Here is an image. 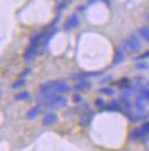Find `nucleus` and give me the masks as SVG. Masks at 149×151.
Listing matches in <instances>:
<instances>
[{"label": "nucleus", "mask_w": 149, "mask_h": 151, "mask_svg": "<svg viewBox=\"0 0 149 151\" xmlns=\"http://www.w3.org/2000/svg\"><path fill=\"white\" fill-rule=\"evenodd\" d=\"M24 84H25V81H24V80H20V81H16L15 83H13L12 88H13V89H18V88L23 86Z\"/></svg>", "instance_id": "17"}, {"label": "nucleus", "mask_w": 149, "mask_h": 151, "mask_svg": "<svg viewBox=\"0 0 149 151\" xmlns=\"http://www.w3.org/2000/svg\"><path fill=\"white\" fill-rule=\"evenodd\" d=\"M73 100H74L75 102H81L82 101V97L80 94H74L73 96Z\"/></svg>", "instance_id": "21"}, {"label": "nucleus", "mask_w": 149, "mask_h": 151, "mask_svg": "<svg viewBox=\"0 0 149 151\" xmlns=\"http://www.w3.org/2000/svg\"><path fill=\"white\" fill-rule=\"evenodd\" d=\"M123 47L127 51H139L141 45H140V41L135 35H130L129 38L123 42Z\"/></svg>", "instance_id": "2"}, {"label": "nucleus", "mask_w": 149, "mask_h": 151, "mask_svg": "<svg viewBox=\"0 0 149 151\" xmlns=\"http://www.w3.org/2000/svg\"><path fill=\"white\" fill-rule=\"evenodd\" d=\"M90 88H91V83H90L89 81H87V80H80L74 85V89L76 91H84L90 89Z\"/></svg>", "instance_id": "7"}, {"label": "nucleus", "mask_w": 149, "mask_h": 151, "mask_svg": "<svg viewBox=\"0 0 149 151\" xmlns=\"http://www.w3.org/2000/svg\"><path fill=\"white\" fill-rule=\"evenodd\" d=\"M140 129H141L142 133H143L145 135H147V134L149 133V122H148V123H145Z\"/></svg>", "instance_id": "18"}, {"label": "nucleus", "mask_w": 149, "mask_h": 151, "mask_svg": "<svg viewBox=\"0 0 149 151\" xmlns=\"http://www.w3.org/2000/svg\"><path fill=\"white\" fill-rule=\"evenodd\" d=\"M66 106H67V99L64 98V97H60V96L57 94L56 97H54L52 99H50L49 102H48L45 107L57 110V109H61V108H64V107H66Z\"/></svg>", "instance_id": "3"}, {"label": "nucleus", "mask_w": 149, "mask_h": 151, "mask_svg": "<svg viewBox=\"0 0 149 151\" xmlns=\"http://www.w3.org/2000/svg\"><path fill=\"white\" fill-rule=\"evenodd\" d=\"M63 1H72V0H63Z\"/></svg>", "instance_id": "24"}, {"label": "nucleus", "mask_w": 149, "mask_h": 151, "mask_svg": "<svg viewBox=\"0 0 149 151\" xmlns=\"http://www.w3.org/2000/svg\"><path fill=\"white\" fill-rule=\"evenodd\" d=\"M135 66H137V68H140V69H145V68H148V65H147L146 63H139V64H137Z\"/></svg>", "instance_id": "19"}, {"label": "nucleus", "mask_w": 149, "mask_h": 151, "mask_svg": "<svg viewBox=\"0 0 149 151\" xmlns=\"http://www.w3.org/2000/svg\"><path fill=\"white\" fill-rule=\"evenodd\" d=\"M142 136H145V134L142 133V131L140 129H134L130 133V139L131 140H139V139H141Z\"/></svg>", "instance_id": "11"}, {"label": "nucleus", "mask_w": 149, "mask_h": 151, "mask_svg": "<svg viewBox=\"0 0 149 151\" xmlns=\"http://www.w3.org/2000/svg\"><path fill=\"white\" fill-rule=\"evenodd\" d=\"M141 94H142V97H143V98L149 101V90H142Z\"/></svg>", "instance_id": "20"}, {"label": "nucleus", "mask_w": 149, "mask_h": 151, "mask_svg": "<svg viewBox=\"0 0 149 151\" xmlns=\"http://www.w3.org/2000/svg\"><path fill=\"white\" fill-rule=\"evenodd\" d=\"M79 22H80V19H79V16L74 14V15H72L68 19H67L65 24H64V27H65V30H73L75 29L77 25H79Z\"/></svg>", "instance_id": "4"}, {"label": "nucleus", "mask_w": 149, "mask_h": 151, "mask_svg": "<svg viewBox=\"0 0 149 151\" xmlns=\"http://www.w3.org/2000/svg\"><path fill=\"white\" fill-rule=\"evenodd\" d=\"M38 47L39 45H30V47L26 49V51L24 53V60L25 61H31L38 52Z\"/></svg>", "instance_id": "5"}, {"label": "nucleus", "mask_w": 149, "mask_h": 151, "mask_svg": "<svg viewBox=\"0 0 149 151\" xmlns=\"http://www.w3.org/2000/svg\"><path fill=\"white\" fill-rule=\"evenodd\" d=\"M100 92L104 93V94H106V96H112V94L115 93L114 89H112V88H104V89L100 90Z\"/></svg>", "instance_id": "16"}, {"label": "nucleus", "mask_w": 149, "mask_h": 151, "mask_svg": "<svg viewBox=\"0 0 149 151\" xmlns=\"http://www.w3.org/2000/svg\"><path fill=\"white\" fill-rule=\"evenodd\" d=\"M106 109H107V110H115V111H116V110H121V105H119L117 101L114 100V101H112L108 106L106 107Z\"/></svg>", "instance_id": "14"}, {"label": "nucleus", "mask_w": 149, "mask_h": 151, "mask_svg": "<svg viewBox=\"0 0 149 151\" xmlns=\"http://www.w3.org/2000/svg\"><path fill=\"white\" fill-rule=\"evenodd\" d=\"M56 121H57V116H56L55 114L50 113V114L45 115V117L42 118V124H43L45 126H50L54 123H56Z\"/></svg>", "instance_id": "6"}, {"label": "nucleus", "mask_w": 149, "mask_h": 151, "mask_svg": "<svg viewBox=\"0 0 149 151\" xmlns=\"http://www.w3.org/2000/svg\"><path fill=\"white\" fill-rule=\"evenodd\" d=\"M147 57H149V51H147V52L145 53V55H142L140 58H147Z\"/></svg>", "instance_id": "23"}, {"label": "nucleus", "mask_w": 149, "mask_h": 151, "mask_svg": "<svg viewBox=\"0 0 149 151\" xmlns=\"http://www.w3.org/2000/svg\"><path fill=\"white\" fill-rule=\"evenodd\" d=\"M96 106H98V107H103V106H104V101H103L101 99H98L97 101H96Z\"/></svg>", "instance_id": "22"}, {"label": "nucleus", "mask_w": 149, "mask_h": 151, "mask_svg": "<svg viewBox=\"0 0 149 151\" xmlns=\"http://www.w3.org/2000/svg\"><path fill=\"white\" fill-rule=\"evenodd\" d=\"M124 59V55L121 50H116V52L114 55V64H119Z\"/></svg>", "instance_id": "12"}, {"label": "nucleus", "mask_w": 149, "mask_h": 151, "mask_svg": "<svg viewBox=\"0 0 149 151\" xmlns=\"http://www.w3.org/2000/svg\"><path fill=\"white\" fill-rule=\"evenodd\" d=\"M92 114H84L82 117H81V119H80V124L82 125V126H87L88 124H89L90 122H91V119H92Z\"/></svg>", "instance_id": "10"}, {"label": "nucleus", "mask_w": 149, "mask_h": 151, "mask_svg": "<svg viewBox=\"0 0 149 151\" xmlns=\"http://www.w3.org/2000/svg\"><path fill=\"white\" fill-rule=\"evenodd\" d=\"M139 33H140V35H141L142 38L145 39V40H147L149 42V29L148 27H141V29L139 30Z\"/></svg>", "instance_id": "15"}, {"label": "nucleus", "mask_w": 149, "mask_h": 151, "mask_svg": "<svg viewBox=\"0 0 149 151\" xmlns=\"http://www.w3.org/2000/svg\"><path fill=\"white\" fill-rule=\"evenodd\" d=\"M42 111V106H35L33 107V108H31L30 110L27 111V114H26V117L29 118V119H34V118H37L38 115Z\"/></svg>", "instance_id": "8"}, {"label": "nucleus", "mask_w": 149, "mask_h": 151, "mask_svg": "<svg viewBox=\"0 0 149 151\" xmlns=\"http://www.w3.org/2000/svg\"><path fill=\"white\" fill-rule=\"evenodd\" d=\"M40 90L42 92H52L56 94L66 93L71 90V86L65 81H50L45 82L40 85Z\"/></svg>", "instance_id": "1"}, {"label": "nucleus", "mask_w": 149, "mask_h": 151, "mask_svg": "<svg viewBox=\"0 0 149 151\" xmlns=\"http://www.w3.org/2000/svg\"><path fill=\"white\" fill-rule=\"evenodd\" d=\"M134 106L137 108V110H139L140 113H145L146 111V104H145V100H142V99L135 100Z\"/></svg>", "instance_id": "9"}, {"label": "nucleus", "mask_w": 149, "mask_h": 151, "mask_svg": "<svg viewBox=\"0 0 149 151\" xmlns=\"http://www.w3.org/2000/svg\"><path fill=\"white\" fill-rule=\"evenodd\" d=\"M30 98V93L26 92V91H23V92H20L18 94H16L15 99L17 101H22V100H27Z\"/></svg>", "instance_id": "13"}]
</instances>
